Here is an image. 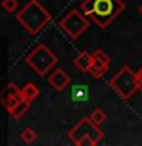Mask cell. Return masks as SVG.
Wrapping results in <instances>:
<instances>
[{"label":"cell","mask_w":142,"mask_h":146,"mask_svg":"<svg viewBox=\"0 0 142 146\" xmlns=\"http://www.w3.org/2000/svg\"><path fill=\"white\" fill-rule=\"evenodd\" d=\"M125 5L121 0H84L81 9L89 15L101 29L107 27L119 14L124 11Z\"/></svg>","instance_id":"cell-1"},{"label":"cell","mask_w":142,"mask_h":146,"mask_svg":"<svg viewBox=\"0 0 142 146\" xmlns=\"http://www.w3.org/2000/svg\"><path fill=\"white\" fill-rule=\"evenodd\" d=\"M15 18L29 34L37 35L50 21V14H49L48 9L44 6H41L37 0H29V2L17 12Z\"/></svg>","instance_id":"cell-2"},{"label":"cell","mask_w":142,"mask_h":146,"mask_svg":"<svg viewBox=\"0 0 142 146\" xmlns=\"http://www.w3.org/2000/svg\"><path fill=\"white\" fill-rule=\"evenodd\" d=\"M67 135L78 146H95L104 137V132L90 117H82Z\"/></svg>","instance_id":"cell-3"},{"label":"cell","mask_w":142,"mask_h":146,"mask_svg":"<svg viewBox=\"0 0 142 146\" xmlns=\"http://www.w3.org/2000/svg\"><path fill=\"white\" fill-rule=\"evenodd\" d=\"M26 62L37 75L44 76L58 62V56L46 44H38L26 56Z\"/></svg>","instance_id":"cell-4"},{"label":"cell","mask_w":142,"mask_h":146,"mask_svg":"<svg viewBox=\"0 0 142 146\" xmlns=\"http://www.w3.org/2000/svg\"><path fill=\"white\" fill-rule=\"evenodd\" d=\"M109 84L119 96H121V99L127 100V99H130L131 94L137 90L136 73L128 66H124L121 70L110 79Z\"/></svg>","instance_id":"cell-5"},{"label":"cell","mask_w":142,"mask_h":146,"mask_svg":"<svg viewBox=\"0 0 142 146\" xmlns=\"http://www.w3.org/2000/svg\"><path fill=\"white\" fill-rule=\"evenodd\" d=\"M60 27L70 40H78L82 32L89 27V20L81 12L73 9L69 14H66V17L60 21Z\"/></svg>","instance_id":"cell-6"},{"label":"cell","mask_w":142,"mask_h":146,"mask_svg":"<svg viewBox=\"0 0 142 146\" xmlns=\"http://www.w3.org/2000/svg\"><path fill=\"white\" fill-rule=\"evenodd\" d=\"M93 62H92V67H90V75L93 78H101L104 76L109 70V66H110V56L102 50H95L93 53Z\"/></svg>","instance_id":"cell-7"},{"label":"cell","mask_w":142,"mask_h":146,"mask_svg":"<svg viewBox=\"0 0 142 146\" xmlns=\"http://www.w3.org/2000/svg\"><path fill=\"white\" fill-rule=\"evenodd\" d=\"M20 99H21L20 90H18L14 84H9L6 87V90L0 94V102L5 105V108H6L8 111H12V108L20 102Z\"/></svg>","instance_id":"cell-8"},{"label":"cell","mask_w":142,"mask_h":146,"mask_svg":"<svg viewBox=\"0 0 142 146\" xmlns=\"http://www.w3.org/2000/svg\"><path fill=\"white\" fill-rule=\"evenodd\" d=\"M48 81H49V84L52 85L55 90L61 91V90H64L69 85V82H70V76H69L63 68H57L52 75H49Z\"/></svg>","instance_id":"cell-9"},{"label":"cell","mask_w":142,"mask_h":146,"mask_svg":"<svg viewBox=\"0 0 142 146\" xmlns=\"http://www.w3.org/2000/svg\"><path fill=\"white\" fill-rule=\"evenodd\" d=\"M75 62V67L81 72H89L92 67V62H93V55H90L89 52H81L78 56L73 59Z\"/></svg>","instance_id":"cell-10"},{"label":"cell","mask_w":142,"mask_h":146,"mask_svg":"<svg viewBox=\"0 0 142 146\" xmlns=\"http://www.w3.org/2000/svg\"><path fill=\"white\" fill-rule=\"evenodd\" d=\"M29 108H31V100L21 98L20 102L12 108V111H9V114H11L14 119H20V117H23V114L26 111H29Z\"/></svg>","instance_id":"cell-11"},{"label":"cell","mask_w":142,"mask_h":146,"mask_svg":"<svg viewBox=\"0 0 142 146\" xmlns=\"http://www.w3.org/2000/svg\"><path fill=\"white\" fill-rule=\"evenodd\" d=\"M38 93H40V90L37 88V85H35V84H31V82H29V84H26V85L20 90L21 98L31 100V102L37 98V96H38Z\"/></svg>","instance_id":"cell-12"},{"label":"cell","mask_w":142,"mask_h":146,"mask_svg":"<svg viewBox=\"0 0 142 146\" xmlns=\"http://www.w3.org/2000/svg\"><path fill=\"white\" fill-rule=\"evenodd\" d=\"M87 94H89V90H87L86 85H75L72 90L73 100H86Z\"/></svg>","instance_id":"cell-13"},{"label":"cell","mask_w":142,"mask_h":146,"mask_svg":"<svg viewBox=\"0 0 142 146\" xmlns=\"http://www.w3.org/2000/svg\"><path fill=\"white\" fill-rule=\"evenodd\" d=\"M21 140L25 141V143H34V141L37 140V132L32 129V128H26V129L21 131Z\"/></svg>","instance_id":"cell-14"},{"label":"cell","mask_w":142,"mask_h":146,"mask_svg":"<svg viewBox=\"0 0 142 146\" xmlns=\"http://www.w3.org/2000/svg\"><path fill=\"white\" fill-rule=\"evenodd\" d=\"M90 119L96 123V125H101L102 122H105V119H107V114H105L101 108H98V110H95V111L90 114Z\"/></svg>","instance_id":"cell-15"},{"label":"cell","mask_w":142,"mask_h":146,"mask_svg":"<svg viewBox=\"0 0 142 146\" xmlns=\"http://www.w3.org/2000/svg\"><path fill=\"white\" fill-rule=\"evenodd\" d=\"M17 5H18L17 0H3V2H2L3 9H5V11H8V12H14V11H15Z\"/></svg>","instance_id":"cell-16"},{"label":"cell","mask_w":142,"mask_h":146,"mask_svg":"<svg viewBox=\"0 0 142 146\" xmlns=\"http://www.w3.org/2000/svg\"><path fill=\"white\" fill-rule=\"evenodd\" d=\"M136 82H137V90L142 91V67L136 72Z\"/></svg>","instance_id":"cell-17"},{"label":"cell","mask_w":142,"mask_h":146,"mask_svg":"<svg viewBox=\"0 0 142 146\" xmlns=\"http://www.w3.org/2000/svg\"><path fill=\"white\" fill-rule=\"evenodd\" d=\"M139 12L142 14V5H141V6H139Z\"/></svg>","instance_id":"cell-18"}]
</instances>
